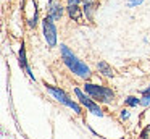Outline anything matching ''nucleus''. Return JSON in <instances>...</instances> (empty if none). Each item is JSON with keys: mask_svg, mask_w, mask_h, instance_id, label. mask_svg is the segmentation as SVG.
I'll list each match as a JSON object with an SVG mask.
<instances>
[{"mask_svg": "<svg viewBox=\"0 0 150 139\" xmlns=\"http://www.w3.org/2000/svg\"><path fill=\"white\" fill-rule=\"evenodd\" d=\"M124 103L129 105V107H137V105H140V99H137V97H134V96H129V97H126Z\"/></svg>", "mask_w": 150, "mask_h": 139, "instance_id": "nucleus-11", "label": "nucleus"}, {"mask_svg": "<svg viewBox=\"0 0 150 139\" xmlns=\"http://www.w3.org/2000/svg\"><path fill=\"white\" fill-rule=\"evenodd\" d=\"M20 66L23 68L24 71H26L28 76L34 79V74H33V71H31L29 65H28V60H26V50H24V45H23V44H21V48H20Z\"/></svg>", "mask_w": 150, "mask_h": 139, "instance_id": "nucleus-9", "label": "nucleus"}, {"mask_svg": "<svg viewBox=\"0 0 150 139\" xmlns=\"http://www.w3.org/2000/svg\"><path fill=\"white\" fill-rule=\"evenodd\" d=\"M84 91H86V94H89V96L94 100H97V102L110 103L115 100V92L111 89H108V87H105V86H97V84H92V83H86Z\"/></svg>", "mask_w": 150, "mask_h": 139, "instance_id": "nucleus-2", "label": "nucleus"}, {"mask_svg": "<svg viewBox=\"0 0 150 139\" xmlns=\"http://www.w3.org/2000/svg\"><path fill=\"white\" fill-rule=\"evenodd\" d=\"M49 16L53 19V21H58V19L63 16V6L60 5V3L52 2L49 5Z\"/></svg>", "mask_w": 150, "mask_h": 139, "instance_id": "nucleus-8", "label": "nucleus"}, {"mask_svg": "<svg viewBox=\"0 0 150 139\" xmlns=\"http://www.w3.org/2000/svg\"><path fill=\"white\" fill-rule=\"evenodd\" d=\"M97 68H98V71H100L103 76H107V78H113V76H115L113 68H111L110 65L107 63V61H98V63H97Z\"/></svg>", "mask_w": 150, "mask_h": 139, "instance_id": "nucleus-10", "label": "nucleus"}, {"mask_svg": "<svg viewBox=\"0 0 150 139\" xmlns=\"http://www.w3.org/2000/svg\"><path fill=\"white\" fill-rule=\"evenodd\" d=\"M121 118L127 120V118H129V112H127V110H123V112H121Z\"/></svg>", "mask_w": 150, "mask_h": 139, "instance_id": "nucleus-15", "label": "nucleus"}, {"mask_svg": "<svg viewBox=\"0 0 150 139\" xmlns=\"http://www.w3.org/2000/svg\"><path fill=\"white\" fill-rule=\"evenodd\" d=\"M144 0H129V6H136V5H140Z\"/></svg>", "mask_w": 150, "mask_h": 139, "instance_id": "nucleus-14", "label": "nucleus"}, {"mask_svg": "<svg viewBox=\"0 0 150 139\" xmlns=\"http://www.w3.org/2000/svg\"><path fill=\"white\" fill-rule=\"evenodd\" d=\"M42 28H44V37H45L47 44L50 47H55L57 45V28H55L53 19L50 16L42 19Z\"/></svg>", "mask_w": 150, "mask_h": 139, "instance_id": "nucleus-4", "label": "nucleus"}, {"mask_svg": "<svg viewBox=\"0 0 150 139\" xmlns=\"http://www.w3.org/2000/svg\"><path fill=\"white\" fill-rule=\"evenodd\" d=\"M140 139H150V126H147V128L142 129V133H140Z\"/></svg>", "mask_w": 150, "mask_h": 139, "instance_id": "nucleus-12", "label": "nucleus"}, {"mask_svg": "<svg viewBox=\"0 0 150 139\" xmlns=\"http://www.w3.org/2000/svg\"><path fill=\"white\" fill-rule=\"evenodd\" d=\"M97 8H98L97 0H84V8H82V11H84L86 18L89 21H94V15L97 11Z\"/></svg>", "mask_w": 150, "mask_h": 139, "instance_id": "nucleus-6", "label": "nucleus"}, {"mask_svg": "<svg viewBox=\"0 0 150 139\" xmlns=\"http://www.w3.org/2000/svg\"><path fill=\"white\" fill-rule=\"evenodd\" d=\"M60 50H62V58H63V61H65V65L73 71V73L81 76V78H84V79H87V78L91 76V68H89L84 61L79 60L65 44L60 45Z\"/></svg>", "mask_w": 150, "mask_h": 139, "instance_id": "nucleus-1", "label": "nucleus"}, {"mask_svg": "<svg viewBox=\"0 0 150 139\" xmlns=\"http://www.w3.org/2000/svg\"><path fill=\"white\" fill-rule=\"evenodd\" d=\"M79 2H81V0H68V6H66L69 18L74 19V21H79V19H81V10H79Z\"/></svg>", "mask_w": 150, "mask_h": 139, "instance_id": "nucleus-7", "label": "nucleus"}, {"mask_svg": "<svg viewBox=\"0 0 150 139\" xmlns=\"http://www.w3.org/2000/svg\"><path fill=\"white\" fill-rule=\"evenodd\" d=\"M74 92H76V96H78L79 102H81L82 105H84L86 108L89 110V112H92L94 115H97V116H103V112L100 110V107H98V105H97V103H95L92 99H89V97L86 96V94L82 92V91L79 89V87H76V89H74Z\"/></svg>", "mask_w": 150, "mask_h": 139, "instance_id": "nucleus-5", "label": "nucleus"}, {"mask_svg": "<svg viewBox=\"0 0 150 139\" xmlns=\"http://www.w3.org/2000/svg\"><path fill=\"white\" fill-rule=\"evenodd\" d=\"M49 2H50V3H52V2H53V0H49Z\"/></svg>", "mask_w": 150, "mask_h": 139, "instance_id": "nucleus-17", "label": "nucleus"}, {"mask_svg": "<svg viewBox=\"0 0 150 139\" xmlns=\"http://www.w3.org/2000/svg\"><path fill=\"white\" fill-rule=\"evenodd\" d=\"M140 103H142V105H150V94H145V96L142 97V99H140Z\"/></svg>", "mask_w": 150, "mask_h": 139, "instance_id": "nucleus-13", "label": "nucleus"}, {"mask_svg": "<svg viewBox=\"0 0 150 139\" xmlns=\"http://www.w3.org/2000/svg\"><path fill=\"white\" fill-rule=\"evenodd\" d=\"M142 94H144V96H145V94H150V86L147 87V89H144V91H142Z\"/></svg>", "mask_w": 150, "mask_h": 139, "instance_id": "nucleus-16", "label": "nucleus"}, {"mask_svg": "<svg viewBox=\"0 0 150 139\" xmlns=\"http://www.w3.org/2000/svg\"><path fill=\"white\" fill-rule=\"evenodd\" d=\"M45 89L49 91V92L52 94V96L55 97V99L58 100L60 103H63V105H66V107H69V108H73V110H74V113H81V107H79L78 103L74 102V100L69 99V97L65 94V91H63V89H60V87H55V86H52V84H45Z\"/></svg>", "mask_w": 150, "mask_h": 139, "instance_id": "nucleus-3", "label": "nucleus"}]
</instances>
